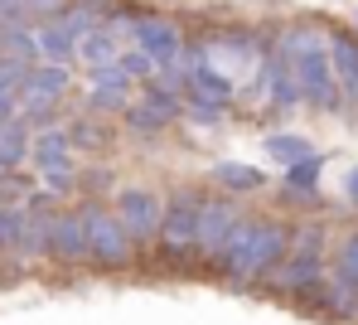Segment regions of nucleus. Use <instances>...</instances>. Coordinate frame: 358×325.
I'll use <instances>...</instances> for the list:
<instances>
[{
    "mask_svg": "<svg viewBox=\"0 0 358 325\" xmlns=\"http://www.w3.org/2000/svg\"><path fill=\"white\" fill-rule=\"evenodd\" d=\"M286 248H291V228L286 223H276V219H247L242 214L218 267H223V277L233 286H252V282H262V277L276 272V262L286 258Z\"/></svg>",
    "mask_w": 358,
    "mask_h": 325,
    "instance_id": "f257e3e1",
    "label": "nucleus"
},
{
    "mask_svg": "<svg viewBox=\"0 0 358 325\" xmlns=\"http://www.w3.org/2000/svg\"><path fill=\"white\" fill-rule=\"evenodd\" d=\"M276 54L291 64L300 88V102H310L315 112H339V83H334V68H329V44L320 29L310 25H291L276 44Z\"/></svg>",
    "mask_w": 358,
    "mask_h": 325,
    "instance_id": "f03ea898",
    "label": "nucleus"
},
{
    "mask_svg": "<svg viewBox=\"0 0 358 325\" xmlns=\"http://www.w3.org/2000/svg\"><path fill=\"white\" fill-rule=\"evenodd\" d=\"M271 286L300 306H320V291H324V228L320 223H305L291 233V248L276 262Z\"/></svg>",
    "mask_w": 358,
    "mask_h": 325,
    "instance_id": "7ed1b4c3",
    "label": "nucleus"
},
{
    "mask_svg": "<svg viewBox=\"0 0 358 325\" xmlns=\"http://www.w3.org/2000/svg\"><path fill=\"white\" fill-rule=\"evenodd\" d=\"M83 219H87V262H97V267H107V272L136 262V238L126 233V223L117 219V209L87 204Z\"/></svg>",
    "mask_w": 358,
    "mask_h": 325,
    "instance_id": "20e7f679",
    "label": "nucleus"
},
{
    "mask_svg": "<svg viewBox=\"0 0 358 325\" xmlns=\"http://www.w3.org/2000/svg\"><path fill=\"white\" fill-rule=\"evenodd\" d=\"M68 64H49V59H34V64L24 68V78H20V107H24V122H34V127H44V122H54V102H59L63 92H68Z\"/></svg>",
    "mask_w": 358,
    "mask_h": 325,
    "instance_id": "39448f33",
    "label": "nucleus"
},
{
    "mask_svg": "<svg viewBox=\"0 0 358 325\" xmlns=\"http://www.w3.org/2000/svg\"><path fill=\"white\" fill-rule=\"evenodd\" d=\"M126 39H131L141 54H150V64H155V68H170L179 59V49H184L179 25H175V20H165V15H155V10H136L131 25H126Z\"/></svg>",
    "mask_w": 358,
    "mask_h": 325,
    "instance_id": "423d86ee",
    "label": "nucleus"
},
{
    "mask_svg": "<svg viewBox=\"0 0 358 325\" xmlns=\"http://www.w3.org/2000/svg\"><path fill=\"white\" fill-rule=\"evenodd\" d=\"M199 209H203V195H194V190H179V195L165 199V219H160V238H155L165 258H189L194 253Z\"/></svg>",
    "mask_w": 358,
    "mask_h": 325,
    "instance_id": "0eeeda50",
    "label": "nucleus"
},
{
    "mask_svg": "<svg viewBox=\"0 0 358 325\" xmlns=\"http://www.w3.org/2000/svg\"><path fill=\"white\" fill-rule=\"evenodd\" d=\"M238 219H242V209L233 199H203V209H199V233H194V258L218 267L223 253H228V238H233Z\"/></svg>",
    "mask_w": 358,
    "mask_h": 325,
    "instance_id": "6e6552de",
    "label": "nucleus"
},
{
    "mask_svg": "<svg viewBox=\"0 0 358 325\" xmlns=\"http://www.w3.org/2000/svg\"><path fill=\"white\" fill-rule=\"evenodd\" d=\"M117 219L126 233L136 238V248H150L160 238V219H165V199L155 190H121L117 195Z\"/></svg>",
    "mask_w": 358,
    "mask_h": 325,
    "instance_id": "1a4fd4ad",
    "label": "nucleus"
},
{
    "mask_svg": "<svg viewBox=\"0 0 358 325\" xmlns=\"http://www.w3.org/2000/svg\"><path fill=\"white\" fill-rule=\"evenodd\" d=\"M49 258L63 262V267L87 262V219H83V209H63V214H54V228H49Z\"/></svg>",
    "mask_w": 358,
    "mask_h": 325,
    "instance_id": "9d476101",
    "label": "nucleus"
},
{
    "mask_svg": "<svg viewBox=\"0 0 358 325\" xmlns=\"http://www.w3.org/2000/svg\"><path fill=\"white\" fill-rule=\"evenodd\" d=\"M29 165H34L39 175H63V170H73L68 131L54 127V122H44V127L29 131Z\"/></svg>",
    "mask_w": 358,
    "mask_h": 325,
    "instance_id": "9b49d317",
    "label": "nucleus"
},
{
    "mask_svg": "<svg viewBox=\"0 0 358 325\" xmlns=\"http://www.w3.org/2000/svg\"><path fill=\"white\" fill-rule=\"evenodd\" d=\"M324 44H329V68H334V83H339V102L358 107V34L339 29Z\"/></svg>",
    "mask_w": 358,
    "mask_h": 325,
    "instance_id": "f8f14e48",
    "label": "nucleus"
},
{
    "mask_svg": "<svg viewBox=\"0 0 358 325\" xmlns=\"http://www.w3.org/2000/svg\"><path fill=\"white\" fill-rule=\"evenodd\" d=\"M121 39H126L121 29H112V25H102V20H97L92 29H83V34H78V49H73V59H78L83 68H102V64H117V54L126 49Z\"/></svg>",
    "mask_w": 358,
    "mask_h": 325,
    "instance_id": "ddd939ff",
    "label": "nucleus"
},
{
    "mask_svg": "<svg viewBox=\"0 0 358 325\" xmlns=\"http://www.w3.org/2000/svg\"><path fill=\"white\" fill-rule=\"evenodd\" d=\"M257 73H262V88H266V102H271V107L291 112V107L300 102L296 73H291V64H286L281 54H262V64H257Z\"/></svg>",
    "mask_w": 358,
    "mask_h": 325,
    "instance_id": "4468645a",
    "label": "nucleus"
},
{
    "mask_svg": "<svg viewBox=\"0 0 358 325\" xmlns=\"http://www.w3.org/2000/svg\"><path fill=\"white\" fill-rule=\"evenodd\" d=\"M34 44H39V59L68 64L73 49H78V29H68L59 15H54V20H39V25H34Z\"/></svg>",
    "mask_w": 358,
    "mask_h": 325,
    "instance_id": "2eb2a0df",
    "label": "nucleus"
},
{
    "mask_svg": "<svg viewBox=\"0 0 358 325\" xmlns=\"http://www.w3.org/2000/svg\"><path fill=\"white\" fill-rule=\"evenodd\" d=\"M49 228H54V214H44L39 204H34V209H24L15 248H20L24 258H49Z\"/></svg>",
    "mask_w": 358,
    "mask_h": 325,
    "instance_id": "dca6fc26",
    "label": "nucleus"
},
{
    "mask_svg": "<svg viewBox=\"0 0 358 325\" xmlns=\"http://www.w3.org/2000/svg\"><path fill=\"white\" fill-rule=\"evenodd\" d=\"M24 160H29V122L15 112L0 122V170H15Z\"/></svg>",
    "mask_w": 358,
    "mask_h": 325,
    "instance_id": "f3484780",
    "label": "nucleus"
},
{
    "mask_svg": "<svg viewBox=\"0 0 358 325\" xmlns=\"http://www.w3.org/2000/svg\"><path fill=\"white\" fill-rule=\"evenodd\" d=\"M0 59H15V64H34L39 59V44H34V29L29 25H0Z\"/></svg>",
    "mask_w": 358,
    "mask_h": 325,
    "instance_id": "a211bd4d",
    "label": "nucleus"
},
{
    "mask_svg": "<svg viewBox=\"0 0 358 325\" xmlns=\"http://www.w3.org/2000/svg\"><path fill=\"white\" fill-rule=\"evenodd\" d=\"M320 170H324V155H300V160H291L286 165V190L291 195H315V185H320Z\"/></svg>",
    "mask_w": 358,
    "mask_h": 325,
    "instance_id": "6ab92c4d",
    "label": "nucleus"
},
{
    "mask_svg": "<svg viewBox=\"0 0 358 325\" xmlns=\"http://www.w3.org/2000/svg\"><path fill=\"white\" fill-rule=\"evenodd\" d=\"M213 180H218L223 190H233V195H238V190L247 195V190H262V185H266V175H262L257 165H238V160H223V165L213 170Z\"/></svg>",
    "mask_w": 358,
    "mask_h": 325,
    "instance_id": "aec40b11",
    "label": "nucleus"
},
{
    "mask_svg": "<svg viewBox=\"0 0 358 325\" xmlns=\"http://www.w3.org/2000/svg\"><path fill=\"white\" fill-rule=\"evenodd\" d=\"M329 277H339V282L358 286V228L339 243V253H334V272H329Z\"/></svg>",
    "mask_w": 358,
    "mask_h": 325,
    "instance_id": "412c9836",
    "label": "nucleus"
},
{
    "mask_svg": "<svg viewBox=\"0 0 358 325\" xmlns=\"http://www.w3.org/2000/svg\"><path fill=\"white\" fill-rule=\"evenodd\" d=\"M266 155L271 160H300V155H310V141L305 136H291V131H281V136H266Z\"/></svg>",
    "mask_w": 358,
    "mask_h": 325,
    "instance_id": "4be33fe9",
    "label": "nucleus"
},
{
    "mask_svg": "<svg viewBox=\"0 0 358 325\" xmlns=\"http://www.w3.org/2000/svg\"><path fill=\"white\" fill-rule=\"evenodd\" d=\"M126 102H131V92H126V88H102V83H92V88H87V107H92V112H126Z\"/></svg>",
    "mask_w": 358,
    "mask_h": 325,
    "instance_id": "5701e85b",
    "label": "nucleus"
},
{
    "mask_svg": "<svg viewBox=\"0 0 358 325\" xmlns=\"http://www.w3.org/2000/svg\"><path fill=\"white\" fill-rule=\"evenodd\" d=\"M184 112H189L194 122H203V127H218V117H223V102H213V97H199V92H189V97H184Z\"/></svg>",
    "mask_w": 358,
    "mask_h": 325,
    "instance_id": "b1692460",
    "label": "nucleus"
},
{
    "mask_svg": "<svg viewBox=\"0 0 358 325\" xmlns=\"http://www.w3.org/2000/svg\"><path fill=\"white\" fill-rule=\"evenodd\" d=\"M20 219H24V209H0V253H15V238H20Z\"/></svg>",
    "mask_w": 358,
    "mask_h": 325,
    "instance_id": "393cba45",
    "label": "nucleus"
},
{
    "mask_svg": "<svg viewBox=\"0 0 358 325\" xmlns=\"http://www.w3.org/2000/svg\"><path fill=\"white\" fill-rule=\"evenodd\" d=\"M117 64L126 68L131 78H136V73H141V78H150V73H155V64H150V54H141V49H121V54H117Z\"/></svg>",
    "mask_w": 358,
    "mask_h": 325,
    "instance_id": "a878e982",
    "label": "nucleus"
},
{
    "mask_svg": "<svg viewBox=\"0 0 358 325\" xmlns=\"http://www.w3.org/2000/svg\"><path fill=\"white\" fill-rule=\"evenodd\" d=\"M20 5H24L29 25H34V20H54V15H63V10H68V0H20Z\"/></svg>",
    "mask_w": 358,
    "mask_h": 325,
    "instance_id": "bb28decb",
    "label": "nucleus"
},
{
    "mask_svg": "<svg viewBox=\"0 0 358 325\" xmlns=\"http://www.w3.org/2000/svg\"><path fill=\"white\" fill-rule=\"evenodd\" d=\"M344 190H349V199H354V209H358V170H349V180H344Z\"/></svg>",
    "mask_w": 358,
    "mask_h": 325,
    "instance_id": "cd10ccee",
    "label": "nucleus"
},
{
    "mask_svg": "<svg viewBox=\"0 0 358 325\" xmlns=\"http://www.w3.org/2000/svg\"><path fill=\"white\" fill-rule=\"evenodd\" d=\"M0 175H5V170H0Z\"/></svg>",
    "mask_w": 358,
    "mask_h": 325,
    "instance_id": "c85d7f7f",
    "label": "nucleus"
}]
</instances>
